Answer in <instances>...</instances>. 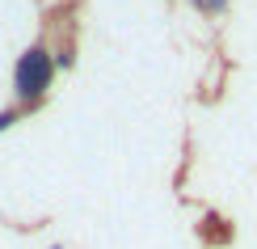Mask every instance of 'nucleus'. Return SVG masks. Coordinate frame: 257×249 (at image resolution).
I'll return each mask as SVG.
<instances>
[{
	"label": "nucleus",
	"instance_id": "obj_1",
	"mask_svg": "<svg viewBox=\"0 0 257 249\" xmlns=\"http://www.w3.org/2000/svg\"><path fill=\"white\" fill-rule=\"evenodd\" d=\"M51 76H55L51 51L47 47H30L26 55L17 59V68H13V89H17V97H26V102H38V97H47Z\"/></svg>",
	"mask_w": 257,
	"mask_h": 249
}]
</instances>
